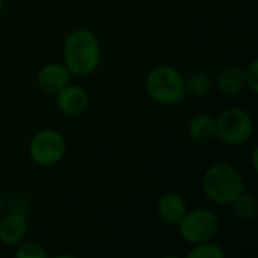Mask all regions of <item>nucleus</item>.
<instances>
[{
  "instance_id": "f257e3e1",
  "label": "nucleus",
  "mask_w": 258,
  "mask_h": 258,
  "mask_svg": "<svg viewBox=\"0 0 258 258\" xmlns=\"http://www.w3.org/2000/svg\"><path fill=\"white\" fill-rule=\"evenodd\" d=\"M101 60V47L98 38L88 29L73 30L63 45V62L71 74L89 76Z\"/></svg>"
},
{
  "instance_id": "f03ea898",
  "label": "nucleus",
  "mask_w": 258,
  "mask_h": 258,
  "mask_svg": "<svg viewBox=\"0 0 258 258\" xmlns=\"http://www.w3.org/2000/svg\"><path fill=\"white\" fill-rule=\"evenodd\" d=\"M203 189L210 201L227 206L245 192V180L234 166L215 163L204 174Z\"/></svg>"
},
{
  "instance_id": "7ed1b4c3",
  "label": "nucleus",
  "mask_w": 258,
  "mask_h": 258,
  "mask_svg": "<svg viewBox=\"0 0 258 258\" xmlns=\"http://www.w3.org/2000/svg\"><path fill=\"white\" fill-rule=\"evenodd\" d=\"M145 86L150 97L156 103L165 106L178 104L187 94L184 77L169 65H160L153 68L147 76Z\"/></svg>"
},
{
  "instance_id": "20e7f679",
  "label": "nucleus",
  "mask_w": 258,
  "mask_h": 258,
  "mask_svg": "<svg viewBox=\"0 0 258 258\" xmlns=\"http://www.w3.org/2000/svg\"><path fill=\"white\" fill-rule=\"evenodd\" d=\"M219 230V219L209 209H195L186 212L178 222V231L183 240L192 245L210 242Z\"/></svg>"
},
{
  "instance_id": "39448f33",
  "label": "nucleus",
  "mask_w": 258,
  "mask_h": 258,
  "mask_svg": "<svg viewBox=\"0 0 258 258\" xmlns=\"http://www.w3.org/2000/svg\"><path fill=\"white\" fill-rule=\"evenodd\" d=\"M254 132V122L251 115L240 109L231 107L224 110L216 119V135L227 145L245 144Z\"/></svg>"
},
{
  "instance_id": "423d86ee",
  "label": "nucleus",
  "mask_w": 258,
  "mask_h": 258,
  "mask_svg": "<svg viewBox=\"0 0 258 258\" xmlns=\"http://www.w3.org/2000/svg\"><path fill=\"white\" fill-rule=\"evenodd\" d=\"M67 151V144L63 136L56 130H41L38 132L29 145V153L32 160L39 166H54L57 165Z\"/></svg>"
},
{
  "instance_id": "0eeeda50",
  "label": "nucleus",
  "mask_w": 258,
  "mask_h": 258,
  "mask_svg": "<svg viewBox=\"0 0 258 258\" xmlns=\"http://www.w3.org/2000/svg\"><path fill=\"white\" fill-rule=\"evenodd\" d=\"M59 110L67 116H79L88 107L89 97L85 89L76 85H67L57 92L56 98Z\"/></svg>"
},
{
  "instance_id": "6e6552de",
  "label": "nucleus",
  "mask_w": 258,
  "mask_h": 258,
  "mask_svg": "<svg viewBox=\"0 0 258 258\" xmlns=\"http://www.w3.org/2000/svg\"><path fill=\"white\" fill-rule=\"evenodd\" d=\"M71 80V73L65 65L47 63L38 73V85L48 94H57Z\"/></svg>"
},
{
  "instance_id": "1a4fd4ad",
  "label": "nucleus",
  "mask_w": 258,
  "mask_h": 258,
  "mask_svg": "<svg viewBox=\"0 0 258 258\" xmlns=\"http://www.w3.org/2000/svg\"><path fill=\"white\" fill-rule=\"evenodd\" d=\"M186 212L187 206L184 198L175 192H168L162 195L157 203V213L168 225H178Z\"/></svg>"
},
{
  "instance_id": "9d476101",
  "label": "nucleus",
  "mask_w": 258,
  "mask_h": 258,
  "mask_svg": "<svg viewBox=\"0 0 258 258\" xmlns=\"http://www.w3.org/2000/svg\"><path fill=\"white\" fill-rule=\"evenodd\" d=\"M29 228L27 218L23 213H11L0 222V242L5 245L20 243Z\"/></svg>"
},
{
  "instance_id": "9b49d317",
  "label": "nucleus",
  "mask_w": 258,
  "mask_h": 258,
  "mask_svg": "<svg viewBox=\"0 0 258 258\" xmlns=\"http://www.w3.org/2000/svg\"><path fill=\"white\" fill-rule=\"evenodd\" d=\"M187 133L194 142L209 144L218 138L216 119H213L209 115H197L190 119V122L187 125Z\"/></svg>"
},
{
  "instance_id": "f8f14e48",
  "label": "nucleus",
  "mask_w": 258,
  "mask_h": 258,
  "mask_svg": "<svg viewBox=\"0 0 258 258\" xmlns=\"http://www.w3.org/2000/svg\"><path fill=\"white\" fill-rule=\"evenodd\" d=\"M218 86L225 95H237L246 86L245 70L239 67L225 68L218 77Z\"/></svg>"
},
{
  "instance_id": "ddd939ff",
  "label": "nucleus",
  "mask_w": 258,
  "mask_h": 258,
  "mask_svg": "<svg viewBox=\"0 0 258 258\" xmlns=\"http://www.w3.org/2000/svg\"><path fill=\"white\" fill-rule=\"evenodd\" d=\"M231 207H233V215L242 221H249L258 213V201L255 195L246 192L239 195L231 203Z\"/></svg>"
},
{
  "instance_id": "4468645a",
  "label": "nucleus",
  "mask_w": 258,
  "mask_h": 258,
  "mask_svg": "<svg viewBox=\"0 0 258 258\" xmlns=\"http://www.w3.org/2000/svg\"><path fill=\"white\" fill-rule=\"evenodd\" d=\"M186 92L195 97H204L212 89V79L206 73H192L187 79H184Z\"/></svg>"
},
{
  "instance_id": "2eb2a0df",
  "label": "nucleus",
  "mask_w": 258,
  "mask_h": 258,
  "mask_svg": "<svg viewBox=\"0 0 258 258\" xmlns=\"http://www.w3.org/2000/svg\"><path fill=\"white\" fill-rule=\"evenodd\" d=\"M189 258H224L225 252L221 246L210 243V242H203L198 243L192 248V251L187 254Z\"/></svg>"
},
{
  "instance_id": "dca6fc26",
  "label": "nucleus",
  "mask_w": 258,
  "mask_h": 258,
  "mask_svg": "<svg viewBox=\"0 0 258 258\" xmlns=\"http://www.w3.org/2000/svg\"><path fill=\"white\" fill-rule=\"evenodd\" d=\"M15 257L18 258H47V252L45 249L38 245V243H33V242H29V243H24L21 245L17 252H15Z\"/></svg>"
},
{
  "instance_id": "f3484780",
  "label": "nucleus",
  "mask_w": 258,
  "mask_h": 258,
  "mask_svg": "<svg viewBox=\"0 0 258 258\" xmlns=\"http://www.w3.org/2000/svg\"><path fill=\"white\" fill-rule=\"evenodd\" d=\"M245 79H246V85L249 86V89L252 92L258 91V60L254 59L248 63L246 70H245Z\"/></svg>"
},
{
  "instance_id": "a211bd4d",
  "label": "nucleus",
  "mask_w": 258,
  "mask_h": 258,
  "mask_svg": "<svg viewBox=\"0 0 258 258\" xmlns=\"http://www.w3.org/2000/svg\"><path fill=\"white\" fill-rule=\"evenodd\" d=\"M252 166H254V171L258 169L257 165V150H254V154H252Z\"/></svg>"
},
{
  "instance_id": "6ab92c4d",
  "label": "nucleus",
  "mask_w": 258,
  "mask_h": 258,
  "mask_svg": "<svg viewBox=\"0 0 258 258\" xmlns=\"http://www.w3.org/2000/svg\"><path fill=\"white\" fill-rule=\"evenodd\" d=\"M2 207H3V197L0 195V210H2Z\"/></svg>"
},
{
  "instance_id": "aec40b11",
  "label": "nucleus",
  "mask_w": 258,
  "mask_h": 258,
  "mask_svg": "<svg viewBox=\"0 0 258 258\" xmlns=\"http://www.w3.org/2000/svg\"><path fill=\"white\" fill-rule=\"evenodd\" d=\"M2 6H3V0H0V9H2Z\"/></svg>"
}]
</instances>
